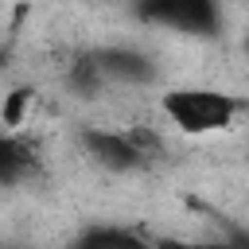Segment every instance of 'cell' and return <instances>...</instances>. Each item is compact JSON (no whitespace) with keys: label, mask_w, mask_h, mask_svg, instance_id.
<instances>
[{"label":"cell","mask_w":249,"mask_h":249,"mask_svg":"<svg viewBox=\"0 0 249 249\" xmlns=\"http://www.w3.org/2000/svg\"><path fill=\"white\" fill-rule=\"evenodd\" d=\"M82 245H93V249H101V245H140V237L128 233V230H89V233H82Z\"/></svg>","instance_id":"8992f818"},{"label":"cell","mask_w":249,"mask_h":249,"mask_svg":"<svg viewBox=\"0 0 249 249\" xmlns=\"http://www.w3.org/2000/svg\"><path fill=\"white\" fill-rule=\"evenodd\" d=\"M31 163H35V156H31V140H23V136H4L0 140V183H19L27 171H31Z\"/></svg>","instance_id":"5b68a950"},{"label":"cell","mask_w":249,"mask_h":249,"mask_svg":"<svg viewBox=\"0 0 249 249\" xmlns=\"http://www.w3.org/2000/svg\"><path fill=\"white\" fill-rule=\"evenodd\" d=\"M163 113L183 128V132H218V128H230L233 113H237V101L230 93H218V89H171L163 97Z\"/></svg>","instance_id":"6da1fadb"},{"label":"cell","mask_w":249,"mask_h":249,"mask_svg":"<svg viewBox=\"0 0 249 249\" xmlns=\"http://www.w3.org/2000/svg\"><path fill=\"white\" fill-rule=\"evenodd\" d=\"M93 62L105 78H124V82H148L152 78V62L132 47H101V51H93Z\"/></svg>","instance_id":"277c9868"},{"label":"cell","mask_w":249,"mask_h":249,"mask_svg":"<svg viewBox=\"0 0 249 249\" xmlns=\"http://www.w3.org/2000/svg\"><path fill=\"white\" fill-rule=\"evenodd\" d=\"M136 12L152 23L191 31V35L218 31V0H140Z\"/></svg>","instance_id":"7a4b0ae2"},{"label":"cell","mask_w":249,"mask_h":249,"mask_svg":"<svg viewBox=\"0 0 249 249\" xmlns=\"http://www.w3.org/2000/svg\"><path fill=\"white\" fill-rule=\"evenodd\" d=\"M82 144H86V152H89L97 163H105V167H113V171H132V167H140V163L148 160V152L140 148V140H136V136H124V132L86 128V132H82Z\"/></svg>","instance_id":"3957f363"}]
</instances>
